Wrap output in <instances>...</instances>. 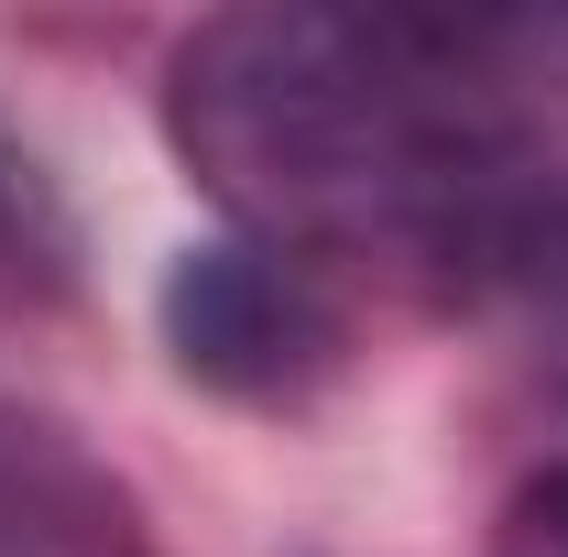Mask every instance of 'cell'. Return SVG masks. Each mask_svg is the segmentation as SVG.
Instances as JSON below:
<instances>
[{
  "mask_svg": "<svg viewBox=\"0 0 568 557\" xmlns=\"http://www.w3.org/2000/svg\"><path fill=\"white\" fill-rule=\"evenodd\" d=\"M493 557H568V459H547L536 482H525L514 503H503Z\"/></svg>",
  "mask_w": 568,
  "mask_h": 557,
  "instance_id": "cell-3",
  "label": "cell"
},
{
  "mask_svg": "<svg viewBox=\"0 0 568 557\" xmlns=\"http://www.w3.org/2000/svg\"><path fill=\"white\" fill-rule=\"evenodd\" d=\"M22 230H33V164H22V153L0 142V252H11Z\"/></svg>",
  "mask_w": 568,
  "mask_h": 557,
  "instance_id": "cell-4",
  "label": "cell"
},
{
  "mask_svg": "<svg viewBox=\"0 0 568 557\" xmlns=\"http://www.w3.org/2000/svg\"><path fill=\"white\" fill-rule=\"evenodd\" d=\"M164 132L241 241L284 263L503 284L547 198L459 33L394 11H219L164 67Z\"/></svg>",
  "mask_w": 568,
  "mask_h": 557,
  "instance_id": "cell-1",
  "label": "cell"
},
{
  "mask_svg": "<svg viewBox=\"0 0 568 557\" xmlns=\"http://www.w3.org/2000/svg\"><path fill=\"white\" fill-rule=\"evenodd\" d=\"M164 350L186 361V383H209L230 405H306L339 372V306L328 274L284 263L263 241H209L164 274Z\"/></svg>",
  "mask_w": 568,
  "mask_h": 557,
  "instance_id": "cell-2",
  "label": "cell"
}]
</instances>
